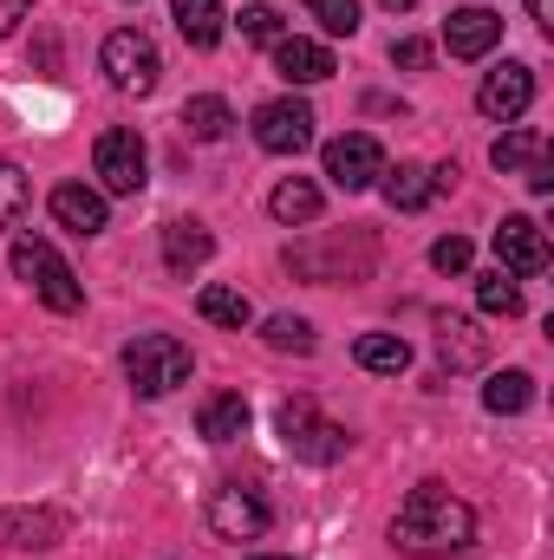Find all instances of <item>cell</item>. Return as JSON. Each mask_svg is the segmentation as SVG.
I'll list each match as a JSON object with an SVG mask.
<instances>
[{
	"label": "cell",
	"mask_w": 554,
	"mask_h": 560,
	"mask_svg": "<svg viewBox=\"0 0 554 560\" xmlns=\"http://www.w3.org/2000/svg\"><path fill=\"white\" fill-rule=\"evenodd\" d=\"M470 541H476V509L463 495H450L443 482H417L399 502V515H392V548L412 560L463 555Z\"/></svg>",
	"instance_id": "cell-1"
},
{
	"label": "cell",
	"mask_w": 554,
	"mask_h": 560,
	"mask_svg": "<svg viewBox=\"0 0 554 560\" xmlns=\"http://www.w3.org/2000/svg\"><path fill=\"white\" fill-rule=\"evenodd\" d=\"M189 372H196V359H189V346L170 339V332H138V339L125 346V378H131L138 398H170V392H183Z\"/></svg>",
	"instance_id": "cell-2"
},
{
	"label": "cell",
	"mask_w": 554,
	"mask_h": 560,
	"mask_svg": "<svg viewBox=\"0 0 554 560\" xmlns=\"http://www.w3.org/2000/svg\"><path fill=\"white\" fill-rule=\"evenodd\" d=\"M7 261H13V275L26 280V287H33V293H39L53 313H79V306H85V287H79V275L66 268V255H59L53 242H39V235H20Z\"/></svg>",
	"instance_id": "cell-3"
},
{
	"label": "cell",
	"mask_w": 554,
	"mask_h": 560,
	"mask_svg": "<svg viewBox=\"0 0 554 560\" xmlns=\"http://www.w3.org/2000/svg\"><path fill=\"white\" fill-rule=\"evenodd\" d=\"M280 443H287L293 463H313V469H326V463H339V456L353 450L346 423L320 418L313 398H287V405H280Z\"/></svg>",
	"instance_id": "cell-4"
},
{
	"label": "cell",
	"mask_w": 554,
	"mask_h": 560,
	"mask_svg": "<svg viewBox=\"0 0 554 560\" xmlns=\"http://www.w3.org/2000/svg\"><path fill=\"white\" fill-rule=\"evenodd\" d=\"M92 176H99V189L105 196H138L143 183H150V150H143L138 131H105V138L92 143Z\"/></svg>",
	"instance_id": "cell-5"
},
{
	"label": "cell",
	"mask_w": 554,
	"mask_h": 560,
	"mask_svg": "<svg viewBox=\"0 0 554 560\" xmlns=\"http://www.w3.org/2000/svg\"><path fill=\"white\" fill-rule=\"evenodd\" d=\"M99 66H105V79L118 85V92H157V79H163V59H157V39L138 33V26H118L112 39H105V52H99Z\"/></svg>",
	"instance_id": "cell-6"
},
{
	"label": "cell",
	"mask_w": 554,
	"mask_h": 560,
	"mask_svg": "<svg viewBox=\"0 0 554 560\" xmlns=\"http://www.w3.org/2000/svg\"><path fill=\"white\" fill-rule=\"evenodd\" d=\"M392 163H385V143L372 138V131H346V138L326 143V176L346 189V196H359V189H372L379 176H385Z\"/></svg>",
	"instance_id": "cell-7"
},
{
	"label": "cell",
	"mask_w": 554,
	"mask_h": 560,
	"mask_svg": "<svg viewBox=\"0 0 554 560\" xmlns=\"http://www.w3.org/2000/svg\"><path fill=\"white\" fill-rule=\"evenodd\" d=\"M255 143H262L268 156H300V150L313 143V105H307V98H268V105L255 112Z\"/></svg>",
	"instance_id": "cell-8"
},
{
	"label": "cell",
	"mask_w": 554,
	"mask_h": 560,
	"mask_svg": "<svg viewBox=\"0 0 554 560\" xmlns=\"http://www.w3.org/2000/svg\"><path fill=\"white\" fill-rule=\"evenodd\" d=\"M529 105H535V72H529L522 59H503V66L476 85V112L496 118V125H516Z\"/></svg>",
	"instance_id": "cell-9"
},
{
	"label": "cell",
	"mask_w": 554,
	"mask_h": 560,
	"mask_svg": "<svg viewBox=\"0 0 554 560\" xmlns=\"http://www.w3.org/2000/svg\"><path fill=\"white\" fill-rule=\"evenodd\" d=\"M268 502L255 495V489H242V482H222L216 495H209V528L222 535V541H255V535H268Z\"/></svg>",
	"instance_id": "cell-10"
},
{
	"label": "cell",
	"mask_w": 554,
	"mask_h": 560,
	"mask_svg": "<svg viewBox=\"0 0 554 560\" xmlns=\"http://www.w3.org/2000/svg\"><path fill=\"white\" fill-rule=\"evenodd\" d=\"M496 261H503V275H542L549 268V242H542V229L529 222V215H503L496 222Z\"/></svg>",
	"instance_id": "cell-11"
},
{
	"label": "cell",
	"mask_w": 554,
	"mask_h": 560,
	"mask_svg": "<svg viewBox=\"0 0 554 560\" xmlns=\"http://www.w3.org/2000/svg\"><path fill=\"white\" fill-rule=\"evenodd\" d=\"M443 46H450V59H489L503 46V20L489 7H457L443 20Z\"/></svg>",
	"instance_id": "cell-12"
},
{
	"label": "cell",
	"mask_w": 554,
	"mask_h": 560,
	"mask_svg": "<svg viewBox=\"0 0 554 560\" xmlns=\"http://www.w3.org/2000/svg\"><path fill=\"white\" fill-rule=\"evenodd\" d=\"M0 541L26 548V555H46V548L66 541V515L59 509H0Z\"/></svg>",
	"instance_id": "cell-13"
},
{
	"label": "cell",
	"mask_w": 554,
	"mask_h": 560,
	"mask_svg": "<svg viewBox=\"0 0 554 560\" xmlns=\"http://www.w3.org/2000/svg\"><path fill=\"white\" fill-rule=\"evenodd\" d=\"M53 222L72 229V235H99V229L112 222V202H105V189H92V183H59V189H53Z\"/></svg>",
	"instance_id": "cell-14"
},
{
	"label": "cell",
	"mask_w": 554,
	"mask_h": 560,
	"mask_svg": "<svg viewBox=\"0 0 554 560\" xmlns=\"http://www.w3.org/2000/svg\"><path fill=\"white\" fill-rule=\"evenodd\" d=\"M275 72L287 79V85H320V79H333L339 66H333V52H326L320 39L287 33V39H275Z\"/></svg>",
	"instance_id": "cell-15"
},
{
	"label": "cell",
	"mask_w": 554,
	"mask_h": 560,
	"mask_svg": "<svg viewBox=\"0 0 554 560\" xmlns=\"http://www.w3.org/2000/svg\"><path fill=\"white\" fill-rule=\"evenodd\" d=\"M209 255H216V235H209L203 222H170V229H163V268H170V275H196Z\"/></svg>",
	"instance_id": "cell-16"
},
{
	"label": "cell",
	"mask_w": 554,
	"mask_h": 560,
	"mask_svg": "<svg viewBox=\"0 0 554 560\" xmlns=\"http://www.w3.org/2000/svg\"><path fill=\"white\" fill-rule=\"evenodd\" d=\"M268 215H275L280 229H307V222L320 215V183H307V176H280L275 196H268Z\"/></svg>",
	"instance_id": "cell-17"
},
{
	"label": "cell",
	"mask_w": 554,
	"mask_h": 560,
	"mask_svg": "<svg viewBox=\"0 0 554 560\" xmlns=\"http://www.w3.org/2000/svg\"><path fill=\"white\" fill-rule=\"evenodd\" d=\"M170 20H176V33L196 46V52H209L216 39H222V0H170Z\"/></svg>",
	"instance_id": "cell-18"
},
{
	"label": "cell",
	"mask_w": 554,
	"mask_h": 560,
	"mask_svg": "<svg viewBox=\"0 0 554 560\" xmlns=\"http://www.w3.org/2000/svg\"><path fill=\"white\" fill-rule=\"evenodd\" d=\"M353 359H359L366 372H379V378H399V372L412 365V346H405L399 332H359V339H353Z\"/></svg>",
	"instance_id": "cell-19"
},
{
	"label": "cell",
	"mask_w": 554,
	"mask_h": 560,
	"mask_svg": "<svg viewBox=\"0 0 554 560\" xmlns=\"http://www.w3.org/2000/svg\"><path fill=\"white\" fill-rule=\"evenodd\" d=\"M196 430H203L209 443H235V436H249V398H242V392L209 398V405H203V418H196Z\"/></svg>",
	"instance_id": "cell-20"
},
{
	"label": "cell",
	"mask_w": 554,
	"mask_h": 560,
	"mask_svg": "<svg viewBox=\"0 0 554 560\" xmlns=\"http://www.w3.org/2000/svg\"><path fill=\"white\" fill-rule=\"evenodd\" d=\"M379 183H385V202H392V209H405V215H417V209L437 196V183H430V170H424V163H399V170H385Z\"/></svg>",
	"instance_id": "cell-21"
},
{
	"label": "cell",
	"mask_w": 554,
	"mask_h": 560,
	"mask_svg": "<svg viewBox=\"0 0 554 560\" xmlns=\"http://www.w3.org/2000/svg\"><path fill=\"white\" fill-rule=\"evenodd\" d=\"M229 125H235V112H229V98H216V92H203V98L183 105V131H189L196 143H222Z\"/></svg>",
	"instance_id": "cell-22"
},
{
	"label": "cell",
	"mask_w": 554,
	"mask_h": 560,
	"mask_svg": "<svg viewBox=\"0 0 554 560\" xmlns=\"http://www.w3.org/2000/svg\"><path fill=\"white\" fill-rule=\"evenodd\" d=\"M437 352H443V365L450 372H463V365H483V332L470 326V319H437Z\"/></svg>",
	"instance_id": "cell-23"
},
{
	"label": "cell",
	"mask_w": 554,
	"mask_h": 560,
	"mask_svg": "<svg viewBox=\"0 0 554 560\" xmlns=\"http://www.w3.org/2000/svg\"><path fill=\"white\" fill-rule=\"evenodd\" d=\"M535 405V378L529 372H496L489 385H483V411H496V418H516V411H529Z\"/></svg>",
	"instance_id": "cell-24"
},
{
	"label": "cell",
	"mask_w": 554,
	"mask_h": 560,
	"mask_svg": "<svg viewBox=\"0 0 554 560\" xmlns=\"http://www.w3.org/2000/svg\"><path fill=\"white\" fill-rule=\"evenodd\" d=\"M196 313H203L209 326H235V332H242V326L255 319L249 293H235V287H203V293H196Z\"/></svg>",
	"instance_id": "cell-25"
},
{
	"label": "cell",
	"mask_w": 554,
	"mask_h": 560,
	"mask_svg": "<svg viewBox=\"0 0 554 560\" xmlns=\"http://www.w3.org/2000/svg\"><path fill=\"white\" fill-rule=\"evenodd\" d=\"M549 143H542V131H529V125H516V131H503V138L489 143V163L503 170V176H516V170H529L535 156H542Z\"/></svg>",
	"instance_id": "cell-26"
},
{
	"label": "cell",
	"mask_w": 554,
	"mask_h": 560,
	"mask_svg": "<svg viewBox=\"0 0 554 560\" xmlns=\"http://www.w3.org/2000/svg\"><path fill=\"white\" fill-rule=\"evenodd\" d=\"M476 300H483V313H496V319H516V313H522V280L496 268V275L476 280Z\"/></svg>",
	"instance_id": "cell-27"
},
{
	"label": "cell",
	"mask_w": 554,
	"mask_h": 560,
	"mask_svg": "<svg viewBox=\"0 0 554 560\" xmlns=\"http://www.w3.org/2000/svg\"><path fill=\"white\" fill-rule=\"evenodd\" d=\"M262 339L275 346V352H313L320 339H313V326L300 319V313H275L268 326H262Z\"/></svg>",
	"instance_id": "cell-28"
},
{
	"label": "cell",
	"mask_w": 554,
	"mask_h": 560,
	"mask_svg": "<svg viewBox=\"0 0 554 560\" xmlns=\"http://www.w3.org/2000/svg\"><path fill=\"white\" fill-rule=\"evenodd\" d=\"M26 202H33V183L0 156V229H13V222L26 215Z\"/></svg>",
	"instance_id": "cell-29"
},
{
	"label": "cell",
	"mask_w": 554,
	"mask_h": 560,
	"mask_svg": "<svg viewBox=\"0 0 554 560\" xmlns=\"http://www.w3.org/2000/svg\"><path fill=\"white\" fill-rule=\"evenodd\" d=\"M307 13H313L333 39H353V33H359V0H307Z\"/></svg>",
	"instance_id": "cell-30"
},
{
	"label": "cell",
	"mask_w": 554,
	"mask_h": 560,
	"mask_svg": "<svg viewBox=\"0 0 554 560\" xmlns=\"http://www.w3.org/2000/svg\"><path fill=\"white\" fill-rule=\"evenodd\" d=\"M242 39H255V46H275V39H287V26H280V7H268V0L242 7Z\"/></svg>",
	"instance_id": "cell-31"
},
{
	"label": "cell",
	"mask_w": 554,
	"mask_h": 560,
	"mask_svg": "<svg viewBox=\"0 0 554 560\" xmlns=\"http://www.w3.org/2000/svg\"><path fill=\"white\" fill-rule=\"evenodd\" d=\"M470 255H476V248H470L463 235H443V242L430 248V268H437V275H470Z\"/></svg>",
	"instance_id": "cell-32"
},
{
	"label": "cell",
	"mask_w": 554,
	"mask_h": 560,
	"mask_svg": "<svg viewBox=\"0 0 554 560\" xmlns=\"http://www.w3.org/2000/svg\"><path fill=\"white\" fill-rule=\"evenodd\" d=\"M392 66L424 72V66H430V39H412V33H405V39H392Z\"/></svg>",
	"instance_id": "cell-33"
},
{
	"label": "cell",
	"mask_w": 554,
	"mask_h": 560,
	"mask_svg": "<svg viewBox=\"0 0 554 560\" xmlns=\"http://www.w3.org/2000/svg\"><path fill=\"white\" fill-rule=\"evenodd\" d=\"M522 176H529V189H535V196H549V189H554V163H549V150H542V156H535V163H529Z\"/></svg>",
	"instance_id": "cell-34"
},
{
	"label": "cell",
	"mask_w": 554,
	"mask_h": 560,
	"mask_svg": "<svg viewBox=\"0 0 554 560\" xmlns=\"http://www.w3.org/2000/svg\"><path fill=\"white\" fill-rule=\"evenodd\" d=\"M26 13H33V0H0V39H7V33L26 20Z\"/></svg>",
	"instance_id": "cell-35"
},
{
	"label": "cell",
	"mask_w": 554,
	"mask_h": 560,
	"mask_svg": "<svg viewBox=\"0 0 554 560\" xmlns=\"http://www.w3.org/2000/svg\"><path fill=\"white\" fill-rule=\"evenodd\" d=\"M529 20H535V26H554V20H549V0H529Z\"/></svg>",
	"instance_id": "cell-36"
},
{
	"label": "cell",
	"mask_w": 554,
	"mask_h": 560,
	"mask_svg": "<svg viewBox=\"0 0 554 560\" xmlns=\"http://www.w3.org/2000/svg\"><path fill=\"white\" fill-rule=\"evenodd\" d=\"M385 7H392V13H412L417 0H385Z\"/></svg>",
	"instance_id": "cell-37"
},
{
	"label": "cell",
	"mask_w": 554,
	"mask_h": 560,
	"mask_svg": "<svg viewBox=\"0 0 554 560\" xmlns=\"http://www.w3.org/2000/svg\"><path fill=\"white\" fill-rule=\"evenodd\" d=\"M255 560H293V555H255Z\"/></svg>",
	"instance_id": "cell-38"
}]
</instances>
